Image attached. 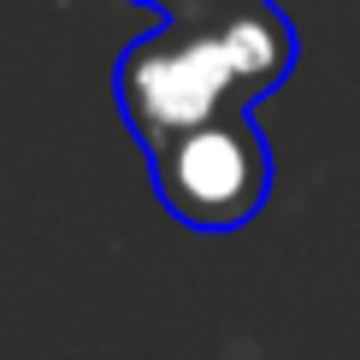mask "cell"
I'll return each instance as SVG.
<instances>
[{"mask_svg":"<svg viewBox=\"0 0 360 360\" xmlns=\"http://www.w3.org/2000/svg\"><path fill=\"white\" fill-rule=\"evenodd\" d=\"M160 201L189 231H236L272 195V154L254 118L224 112L201 130H184L154 154Z\"/></svg>","mask_w":360,"mask_h":360,"instance_id":"obj_2","label":"cell"},{"mask_svg":"<svg viewBox=\"0 0 360 360\" xmlns=\"http://www.w3.org/2000/svg\"><path fill=\"white\" fill-rule=\"evenodd\" d=\"M295 59V36L278 12L243 6L219 24L160 30L136 41L118 65V101L148 154H160L184 130L236 112L243 101L283 83Z\"/></svg>","mask_w":360,"mask_h":360,"instance_id":"obj_1","label":"cell"},{"mask_svg":"<svg viewBox=\"0 0 360 360\" xmlns=\"http://www.w3.org/2000/svg\"><path fill=\"white\" fill-rule=\"evenodd\" d=\"M166 6H184L189 12V6H224V0H166Z\"/></svg>","mask_w":360,"mask_h":360,"instance_id":"obj_3","label":"cell"}]
</instances>
